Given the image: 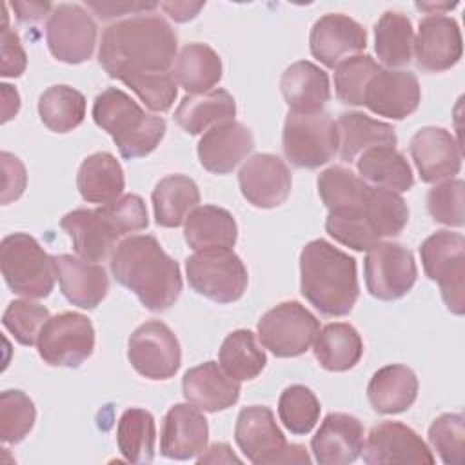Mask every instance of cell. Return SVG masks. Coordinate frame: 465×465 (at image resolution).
I'll return each instance as SVG.
<instances>
[{
  "instance_id": "d6a6232c",
  "label": "cell",
  "mask_w": 465,
  "mask_h": 465,
  "mask_svg": "<svg viewBox=\"0 0 465 465\" xmlns=\"http://www.w3.org/2000/svg\"><path fill=\"white\" fill-rule=\"evenodd\" d=\"M198 203V185L183 174H169L162 178L153 191L154 220L162 227H180Z\"/></svg>"
},
{
  "instance_id": "94428289",
  "label": "cell",
  "mask_w": 465,
  "mask_h": 465,
  "mask_svg": "<svg viewBox=\"0 0 465 465\" xmlns=\"http://www.w3.org/2000/svg\"><path fill=\"white\" fill-rule=\"evenodd\" d=\"M420 9H452V7H456V4H416Z\"/></svg>"
},
{
  "instance_id": "f35d334b",
  "label": "cell",
  "mask_w": 465,
  "mask_h": 465,
  "mask_svg": "<svg viewBox=\"0 0 465 465\" xmlns=\"http://www.w3.org/2000/svg\"><path fill=\"white\" fill-rule=\"evenodd\" d=\"M220 367L236 381L254 380L265 367L267 358L256 338L247 329H238L227 334L220 347Z\"/></svg>"
},
{
  "instance_id": "e0dca14e",
  "label": "cell",
  "mask_w": 465,
  "mask_h": 465,
  "mask_svg": "<svg viewBox=\"0 0 465 465\" xmlns=\"http://www.w3.org/2000/svg\"><path fill=\"white\" fill-rule=\"evenodd\" d=\"M412 51L421 71L441 73L456 65L463 53L456 20L440 13L425 16L420 22Z\"/></svg>"
},
{
  "instance_id": "d4e9b609",
  "label": "cell",
  "mask_w": 465,
  "mask_h": 465,
  "mask_svg": "<svg viewBox=\"0 0 465 465\" xmlns=\"http://www.w3.org/2000/svg\"><path fill=\"white\" fill-rule=\"evenodd\" d=\"M183 398L200 411L218 412L240 398V381L231 378L216 361H205L183 374Z\"/></svg>"
},
{
  "instance_id": "b9f144b4",
  "label": "cell",
  "mask_w": 465,
  "mask_h": 465,
  "mask_svg": "<svg viewBox=\"0 0 465 465\" xmlns=\"http://www.w3.org/2000/svg\"><path fill=\"white\" fill-rule=\"evenodd\" d=\"M365 200L356 207L329 211L325 220V231L329 236L354 251H369L374 243L380 242L365 213Z\"/></svg>"
},
{
  "instance_id": "bcb514c9",
  "label": "cell",
  "mask_w": 465,
  "mask_h": 465,
  "mask_svg": "<svg viewBox=\"0 0 465 465\" xmlns=\"http://www.w3.org/2000/svg\"><path fill=\"white\" fill-rule=\"evenodd\" d=\"M36 409L33 400L22 391H4L0 394V440L20 443L33 429Z\"/></svg>"
},
{
  "instance_id": "d590c367",
  "label": "cell",
  "mask_w": 465,
  "mask_h": 465,
  "mask_svg": "<svg viewBox=\"0 0 465 465\" xmlns=\"http://www.w3.org/2000/svg\"><path fill=\"white\" fill-rule=\"evenodd\" d=\"M312 343L318 363L332 372L352 369L363 354V341L358 331L343 322L329 323L320 329Z\"/></svg>"
},
{
  "instance_id": "83f0119b",
  "label": "cell",
  "mask_w": 465,
  "mask_h": 465,
  "mask_svg": "<svg viewBox=\"0 0 465 465\" xmlns=\"http://www.w3.org/2000/svg\"><path fill=\"white\" fill-rule=\"evenodd\" d=\"M367 396L372 409L380 414L405 412L416 401L418 378L405 365H385L372 374Z\"/></svg>"
},
{
  "instance_id": "836d02e7",
  "label": "cell",
  "mask_w": 465,
  "mask_h": 465,
  "mask_svg": "<svg viewBox=\"0 0 465 465\" xmlns=\"http://www.w3.org/2000/svg\"><path fill=\"white\" fill-rule=\"evenodd\" d=\"M238 227L232 214L216 205L196 207L185 220V242L194 251L231 249Z\"/></svg>"
},
{
  "instance_id": "680465c9",
  "label": "cell",
  "mask_w": 465,
  "mask_h": 465,
  "mask_svg": "<svg viewBox=\"0 0 465 465\" xmlns=\"http://www.w3.org/2000/svg\"><path fill=\"white\" fill-rule=\"evenodd\" d=\"M207 452L198 458V463H240V458L232 454L231 447L227 443H214L211 449H205Z\"/></svg>"
},
{
  "instance_id": "74e56055",
  "label": "cell",
  "mask_w": 465,
  "mask_h": 465,
  "mask_svg": "<svg viewBox=\"0 0 465 465\" xmlns=\"http://www.w3.org/2000/svg\"><path fill=\"white\" fill-rule=\"evenodd\" d=\"M156 427L154 418L145 409H127L118 420L116 443L122 456L131 463H151L154 458Z\"/></svg>"
},
{
  "instance_id": "7c38bea8",
  "label": "cell",
  "mask_w": 465,
  "mask_h": 465,
  "mask_svg": "<svg viewBox=\"0 0 465 465\" xmlns=\"http://www.w3.org/2000/svg\"><path fill=\"white\" fill-rule=\"evenodd\" d=\"M363 274L367 291L378 300L391 302L412 289L418 269L407 247L394 242H378L367 251Z\"/></svg>"
},
{
  "instance_id": "5b68a950",
  "label": "cell",
  "mask_w": 465,
  "mask_h": 465,
  "mask_svg": "<svg viewBox=\"0 0 465 465\" xmlns=\"http://www.w3.org/2000/svg\"><path fill=\"white\" fill-rule=\"evenodd\" d=\"M0 267L9 289L27 300L45 298L54 287V260L25 232L2 240Z\"/></svg>"
},
{
  "instance_id": "816d5d0a",
  "label": "cell",
  "mask_w": 465,
  "mask_h": 465,
  "mask_svg": "<svg viewBox=\"0 0 465 465\" xmlns=\"http://www.w3.org/2000/svg\"><path fill=\"white\" fill-rule=\"evenodd\" d=\"M122 234L142 231L147 227V209L138 194H125L104 205Z\"/></svg>"
},
{
  "instance_id": "cb8c5ba5",
  "label": "cell",
  "mask_w": 465,
  "mask_h": 465,
  "mask_svg": "<svg viewBox=\"0 0 465 465\" xmlns=\"http://www.w3.org/2000/svg\"><path fill=\"white\" fill-rule=\"evenodd\" d=\"M254 147L249 127L240 122H223L209 131L198 142V158L203 169L214 174L231 173Z\"/></svg>"
},
{
  "instance_id": "2e32d148",
  "label": "cell",
  "mask_w": 465,
  "mask_h": 465,
  "mask_svg": "<svg viewBox=\"0 0 465 465\" xmlns=\"http://www.w3.org/2000/svg\"><path fill=\"white\" fill-rule=\"evenodd\" d=\"M238 183L249 203L260 209H272L287 200L292 178L282 158L269 153H258L242 165Z\"/></svg>"
},
{
  "instance_id": "5bb4252c",
  "label": "cell",
  "mask_w": 465,
  "mask_h": 465,
  "mask_svg": "<svg viewBox=\"0 0 465 465\" xmlns=\"http://www.w3.org/2000/svg\"><path fill=\"white\" fill-rule=\"evenodd\" d=\"M51 54L65 64H82L91 58L96 45V24L78 4L56 5L45 25Z\"/></svg>"
},
{
  "instance_id": "8992f818",
  "label": "cell",
  "mask_w": 465,
  "mask_h": 465,
  "mask_svg": "<svg viewBox=\"0 0 465 465\" xmlns=\"http://www.w3.org/2000/svg\"><path fill=\"white\" fill-rule=\"evenodd\" d=\"M234 440L243 456L256 465L262 463H311L305 447L287 445L269 407L251 405L240 411Z\"/></svg>"
},
{
  "instance_id": "e575fe53",
  "label": "cell",
  "mask_w": 465,
  "mask_h": 465,
  "mask_svg": "<svg viewBox=\"0 0 465 465\" xmlns=\"http://www.w3.org/2000/svg\"><path fill=\"white\" fill-rule=\"evenodd\" d=\"M173 78L189 94H203L222 78V60L218 53L207 44H189L176 56Z\"/></svg>"
},
{
  "instance_id": "f1b7e54d",
  "label": "cell",
  "mask_w": 465,
  "mask_h": 465,
  "mask_svg": "<svg viewBox=\"0 0 465 465\" xmlns=\"http://www.w3.org/2000/svg\"><path fill=\"white\" fill-rule=\"evenodd\" d=\"M236 104L229 91L213 89L203 94H187L174 111L176 124L189 134H200L211 127L232 122Z\"/></svg>"
},
{
  "instance_id": "30bf717a",
  "label": "cell",
  "mask_w": 465,
  "mask_h": 465,
  "mask_svg": "<svg viewBox=\"0 0 465 465\" xmlns=\"http://www.w3.org/2000/svg\"><path fill=\"white\" fill-rule=\"evenodd\" d=\"M320 322L298 302H282L258 322V338L278 358H294L309 351Z\"/></svg>"
},
{
  "instance_id": "ab89813d",
  "label": "cell",
  "mask_w": 465,
  "mask_h": 465,
  "mask_svg": "<svg viewBox=\"0 0 465 465\" xmlns=\"http://www.w3.org/2000/svg\"><path fill=\"white\" fill-rule=\"evenodd\" d=\"M38 114L44 125L54 133H67L85 118V98L69 85H53L38 98Z\"/></svg>"
},
{
  "instance_id": "db71d44e",
  "label": "cell",
  "mask_w": 465,
  "mask_h": 465,
  "mask_svg": "<svg viewBox=\"0 0 465 465\" xmlns=\"http://www.w3.org/2000/svg\"><path fill=\"white\" fill-rule=\"evenodd\" d=\"M2 160V203H9L16 198H20V194L25 189V167L20 162V158H16L15 154L4 151L0 154Z\"/></svg>"
},
{
  "instance_id": "ee69618b",
  "label": "cell",
  "mask_w": 465,
  "mask_h": 465,
  "mask_svg": "<svg viewBox=\"0 0 465 465\" xmlns=\"http://www.w3.org/2000/svg\"><path fill=\"white\" fill-rule=\"evenodd\" d=\"M320 401L316 394L305 385L287 387L278 400V416L287 430L292 434H307L320 418Z\"/></svg>"
},
{
  "instance_id": "f907efd6",
  "label": "cell",
  "mask_w": 465,
  "mask_h": 465,
  "mask_svg": "<svg viewBox=\"0 0 465 465\" xmlns=\"http://www.w3.org/2000/svg\"><path fill=\"white\" fill-rule=\"evenodd\" d=\"M463 191L465 183L461 180H445L434 185L427 194V209L430 216L445 225L461 227L463 225Z\"/></svg>"
},
{
  "instance_id": "f5cc1de1",
  "label": "cell",
  "mask_w": 465,
  "mask_h": 465,
  "mask_svg": "<svg viewBox=\"0 0 465 465\" xmlns=\"http://www.w3.org/2000/svg\"><path fill=\"white\" fill-rule=\"evenodd\" d=\"M4 25H2V76L16 78L25 71L27 58L22 47L18 35L7 24V7L2 9Z\"/></svg>"
},
{
  "instance_id": "44dd1931",
  "label": "cell",
  "mask_w": 465,
  "mask_h": 465,
  "mask_svg": "<svg viewBox=\"0 0 465 465\" xmlns=\"http://www.w3.org/2000/svg\"><path fill=\"white\" fill-rule=\"evenodd\" d=\"M309 45L314 58L327 67H336L345 56L365 49L367 33L347 15L329 13L314 22Z\"/></svg>"
},
{
  "instance_id": "8d00e7d4",
  "label": "cell",
  "mask_w": 465,
  "mask_h": 465,
  "mask_svg": "<svg viewBox=\"0 0 465 465\" xmlns=\"http://www.w3.org/2000/svg\"><path fill=\"white\" fill-rule=\"evenodd\" d=\"M414 33L411 20L398 11H385L374 25V49L381 64L403 67L412 60Z\"/></svg>"
},
{
  "instance_id": "52a82bcc",
  "label": "cell",
  "mask_w": 465,
  "mask_h": 465,
  "mask_svg": "<svg viewBox=\"0 0 465 465\" xmlns=\"http://www.w3.org/2000/svg\"><path fill=\"white\" fill-rule=\"evenodd\" d=\"M340 145L336 122L329 113H294L289 111L282 147L285 158L302 169H316L336 154Z\"/></svg>"
},
{
  "instance_id": "9f6ffc18",
  "label": "cell",
  "mask_w": 465,
  "mask_h": 465,
  "mask_svg": "<svg viewBox=\"0 0 465 465\" xmlns=\"http://www.w3.org/2000/svg\"><path fill=\"white\" fill-rule=\"evenodd\" d=\"M11 5L16 13V18L24 24L38 22L51 11L49 2H13Z\"/></svg>"
},
{
  "instance_id": "6f0895ef",
  "label": "cell",
  "mask_w": 465,
  "mask_h": 465,
  "mask_svg": "<svg viewBox=\"0 0 465 465\" xmlns=\"http://www.w3.org/2000/svg\"><path fill=\"white\" fill-rule=\"evenodd\" d=\"M203 2H163L160 7L173 18L174 22H189L193 20L200 9L203 7Z\"/></svg>"
},
{
  "instance_id": "4fadbf2b",
  "label": "cell",
  "mask_w": 465,
  "mask_h": 465,
  "mask_svg": "<svg viewBox=\"0 0 465 465\" xmlns=\"http://www.w3.org/2000/svg\"><path fill=\"white\" fill-rule=\"evenodd\" d=\"M127 358L138 374L167 380L180 369L182 351L173 331L163 322L151 320L131 334Z\"/></svg>"
},
{
  "instance_id": "11a10c76",
  "label": "cell",
  "mask_w": 465,
  "mask_h": 465,
  "mask_svg": "<svg viewBox=\"0 0 465 465\" xmlns=\"http://www.w3.org/2000/svg\"><path fill=\"white\" fill-rule=\"evenodd\" d=\"M87 7H91L100 18L109 20L114 16H122L125 13H140V11H151L156 9L158 4L156 2H85Z\"/></svg>"
},
{
  "instance_id": "3957f363",
  "label": "cell",
  "mask_w": 465,
  "mask_h": 465,
  "mask_svg": "<svg viewBox=\"0 0 465 465\" xmlns=\"http://www.w3.org/2000/svg\"><path fill=\"white\" fill-rule=\"evenodd\" d=\"M300 289L322 314H349L360 294L356 260L322 238L309 242L300 252Z\"/></svg>"
},
{
  "instance_id": "7402d4cb",
  "label": "cell",
  "mask_w": 465,
  "mask_h": 465,
  "mask_svg": "<svg viewBox=\"0 0 465 465\" xmlns=\"http://www.w3.org/2000/svg\"><path fill=\"white\" fill-rule=\"evenodd\" d=\"M209 427L205 416L191 403L173 405L162 423L160 452L171 460H189L207 447Z\"/></svg>"
},
{
  "instance_id": "ffe728a7",
  "label": "cell",
  "mask_w": 465,
  "mask_h": 465,
  "mask_svg": "<svg viewBox=\"0 0 465 465\" xmlns=\"http://www.w3.org/2000/svg\"><path fill=\"white\" fill-rule=\"evenodd\" d=\"M409 151L423 182L452 180L461 169V147L443 127H421L411 138Z\"/></svg>"
},
{
  "instance_id": "9a60e30c",
  "label": "cell",
  "mask_w": 465,
  "mask_h": 465,
  "mask_svg": "<svg viewBox=\"0 0 465 465\" xmlns=\"http://www.w3.org/2000/svg\"><path fill=\"white\" fill-rule=\"evenodd\" d=\"M361 456L369 465L434 463L430 449L418 436V432L400 421H381L374 425L361 449Z\"/></svg>"
},
{
  "instance_id": "f546056e",
  "label": "cell",
  "mask_w": 465,
  "mask_h": 465,
  "mask_svg": "<svg viewBox=\"0 0 465 465\" xmlns=\"http://www.w3.org/2000/svg\"><path fill=\"white\" fill-rule=\"evenodd\" d=\"M80 196L89 203H111L120 198L125 178L120 162L111 153L89 154L76 174Z\"/></svg>"
},
{
  "instance_id": "4316f807",
  "label": "cell",
  "mask_w": 465,
  "mask_h": 465,
  "mask_svg": "<svg viewBox=\"0 0 465 465\" xmlns=\"http://www.w3.org/2000/svg\"><path fill=\"white\" fill-rule=\"evenodd\" d=\"M280 89L294 113H318L331 98L327 73L307 60L294 62L283 71Z\"/></svg>"
},
{
  "instance_id": "681fc988",
  "label": "cell",
  "mask_w": 465,
  "mask_h": 465,
  "mask_svg": "<svg viewBox=\"0 0 465 465\" xmlns=\"http://www.w3.org/2000/svg\"><path fill=\"white\" fill-rule=\"evenodd\" d=\"M138 98L156 113H165L176 100V82L171 73H147L122 80Z\"/></svg>"
},
{
  "instance_id": "4dcf8cb0",
  "label": "cell",
  "mask_w": 465,
  "mask_h": 465,
  "mask_svg": "<svg viewBox=\"0 0 465 465\" xmlns=\"http://www.w3.org/2000/svg\"><path fill=\"white\" fill-rule=\"evenodd\" d=\"M340 156L343 162H354L358 154L376 145H396V133L391 124L374 120L363 113H341L338 122Z\"/></svg>"
},
{
  "instance_id": "60d3db41",
  "label": "cell",
  "mask_w": 465,
  "mask_h": 465,
  "mask_svg": "<svg viewBox=\"0 0 465 465\" xmlns=\"http://www.w3.org/2000/svg\"><path fill=\"white\" fill-rule=\"evenodd\" d=\"M371 185L351 169L332 165L318 176V194L329 211L361 205Z\"/></svg>"
},
{
  "instance_id": "ac0fdd59",
  "label": "cell",
  "mask_w": 465,
  "mask_h": 465,
  "mask_svg": "<svg viewBox=\"0 0 465 465\" xmlns=\"http://www.w3.org/2000/svg\"><path fill=\"white\" fill-rule=\"evenodd\" d=\"M60 225L69 234L74 252L85 262H104L124 236L104 205L74 209L62 218Z\"/></svg>"
},
{
  "instance_id": "1f68e13d",
  "label": "cell",
  "mask_w": 465,
  "mask_h": 465,
  "mask_svg": "<svg viewBox=\"0 0 465 465\" xmlns=\"http://www.w3.org/2000/svg\"><path fill=\"white\" fill-rule=\"evenodd\" d=\"M356 167L363 180L394 193L409 191L414 176L409 162L394 145H376L360 154Z\"/></svg>"
},
{
  "instance_id": "7a4b0ae2",
  "label": "cell",
  "mask_w": 465,
  "mask_h": 465,
  "mask_svg": "<svg viewBox=\"0 0 465 465\" xmlns=\"http://www.w3.org/2000/svg\"><path fill=\"white\" fill-rule=\"evenodd\" d=\"M111 272L149 311L169 309L182 292L178 263L151 234H134L122 240L111 254Z\"/></svg>"
},
{
  "instance_id": "484cf974",
  "label": "cell",
  "mask_w": 465,
  "mask_h": 465,
  "mask_svg": "<svg viewBox=\"0 0 465 465\" xmlns=\"http://www.w3.org/2000/svg\"><path fill=\"white\" fill-rule=\"evenodd\" d=\"M53 260L62 294L73 305L80 309H94L105 298L109 278L104 267L71 254H58Z\"/></svg>"
},
{
  "instance_id": "91938a15",
  "label": "cell",
  "mask_w": 465,
  "mask_h": 465,
  "mask_svg": "<svg viewBox=\"0 0 465 465\" xmlns=\"http://www.w3.org/2000/svg\"><path fill=\"white\" fill-rule=\"evenodd\" d=\"M2 122L11 120L20 109V96L9 84H2Z\"/></svg>"
},
{
  "instance_id": "9c48e42d",
  "label": "cell",
  "mask_w": 465,
  "mask_h": 465,
  "mask_svg": "<svg viewBox=\"0 0 465 465\" xmlns=\"http://www.w3.org/2000/svg\"><path fill=\"white\" fill-rule=\"evenodd\" d=\"M425 274L440 285L447 309L463 314L465 309V238L461 232L436 231L420 247Z\"/></svg>"
},
{
  "instance_id": "f6af8a7d",
  "label": "cell",
  "mask_w": 465,
  "mask_h": 465,
  "mask_svg": "<svg viewBox=\"0 0 465 465\" xmlns=\"http://www.w3.org/2000/svg\"><path fill=\"white\" fill-rule=\"evenodd\" d=\"M381 67L369 54L349 56L334 67V91L340 102L347 105H363V94L369 80Z\"/></svg>"
},
{
  "instance_id": "ba28073f",
  "label": "cell",
  "mask_w": 465,
  "mask_h": 465,
  "mask_svg": "<svg viewBox=\"0 0 465 465\" xmlns=\"http://www.w3.org/2000/svg\"><path fill=\"white\" fill-rule=\"evenodd\" d=\"M189 285L202 296L232 303L247 289V269L238 254L231 249H203L185 260Z\"/></svg>"
},
{
  "instance_id": "7bdbcfd3",
  "label": "cell",
  "mask_w": 465,
  "mask_h": 465,
  "mask_svg": "<svg viewBox=\"0 0 465 465\" xmlns=\"http://www.w3.org/2000/svg\"><path fill=\"white\" fill-rule=\"evenodd\" d=\"M365 213L378 238L398 236L409 222L405 200L389 189L371 187L365 200Z\"/></svg>"
},
{
  "instance_id": "6da1fadb",
  "label": "cell",
  "mask_w": 465,
  "mask_h": 465,
  "mask_svg": "<svg viewBox=\"0 0 465 465\" xmlns=\"http://www.w3.org/2000/svg\"><path fill=\"white\" fill-rule=\"evenodd\" d=\"M176 47V33L162 16L136 15L104 29L98 62L111 78L118 80L147 73H169Z\"/></svg>"
},
{
  "instance_id": "c3c4849f",
  "label": "cell",
  "mask_w": 465,
  "mask_h": 465,
  "mask_svg": "<svg viewBox=\"0 0 465 465\" xmlns=\"http://www.w3.org/2000/svg\"><path fill=\"white\" fill-rule=\"evenodd\" d=\"M429 441L447 465H461L465 460V427L461 414H441L429 427Z\"/></svg>"
},
{
  "instance_id": "d6986e66",
  "label": "cell",
  "mask_w": 465,
  "mask_h": 465,
  "mask_svg": "<svg viewBox=\"0 0 465 465\" xmlns=\"http://www.w3.org/2000/svg\"><path fill=\"white\" fill-rule=\"evenodd\" d=\"M421 91L414 73L401 69H380L367 84L363 105L374 114L403 120L420 105Z\"/></svg>"
},
{
  "instance_id": "7dc6e473",
  "label": "cell",
  "mask_w": 465,
  "mask_h": 465,
  "mask_svg": "<svg viewBox=\"0 0 465 465\" xmlns=\"http://www.w3.org/2000/svg\"><path fill=\"white\" fill-rule=\"evenodd\" d=\"M49 318V311L44 305L29 300H15L4 311L2 323L18 343L35 345Z\"/></svg>"
},
{
  "instance_id": "603a6c76",
  "label": "cell",
  "mask_w": 465,
  "mask_h": 465,
  "mask_svg": "<svg viewBox=\"0 0 465 465\" xmlns=\"http://www.w3.org/2000/svg\"><path fill=\"white\" fill-rule=\"evenodd\" d=\"M311 449L320 465L352 463L363 449V425L351 414L331 412L312 436Z\"/></svg>"
},
{
  "instance_id": "277c9868",
  "label": "cell",
  "mask_w": 465,
  "mask_h": 465,
  "mask_svg": "<svg viewBox=\"0 0 465 465\" xmlns=\"http://www.w3.org/2000/svg\"><path fill=\"white\" fill-rule=\"evenodd\" d=\"M93 120L111 134L125 160L153 153L167 129L162 116L145 113L127 93L116 87H107L94 98Z\"/></svg>"
},
{
  "instance_id": "8fae6325",
  "label": "cell",
  "mask_w": 465,
  "mask_h": 465,
  "mask_svg": "<svg viewBox=\"0 0 465 465\" xmlns=\"http://www.w3.org/2000/svg\"><path fill=\"white\" fill-rule=\"evenodd\" d=\"M36 347L40 358L53 367H78L93 354V323L80 312H60L45 322Z\"/></svg>"
}]
</instances>
